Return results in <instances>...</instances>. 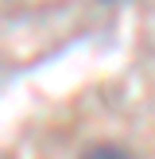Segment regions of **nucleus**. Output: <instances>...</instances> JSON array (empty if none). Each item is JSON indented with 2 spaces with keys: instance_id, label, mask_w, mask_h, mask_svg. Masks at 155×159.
Masks as SVG:
<instances>
[{
  "instance_id": "nucleus-1",
  "label": "nucleus",
  "mask_w": 155,
  "mask_h": 159,
  "mask_svg": "<svg viewBox=\"0 0 155 159\" xmlns=\"http://www.w3.org/2000/svg\"><path fill=\"white\" fill-rule=\"evenodd\" d=\"M82 159H132L124 148H116V144H97V148H89Z\"/></svg>"
}]
</instances>
